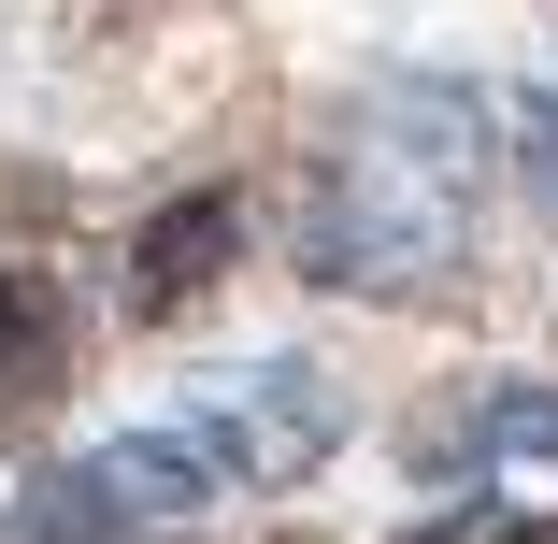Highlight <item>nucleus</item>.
I'll use <instances>...</instances> for the list:
<instances>
[{"label":"nucleus","instance_id":"nucleus-1","mask_svg":"<svg viewBox=\"0 0 558 544\" xmlns=\"http://www.w3.org/2000/svg\"><path fill=\"white\" fill-rule=\"evenodd\" d=\"M487 172H501V100L487 86H459V72H373L359 116L301 158V215H287L301 287L459 301Z\"/></svg>","mask_w":558,"mask_h":544},{"label":"nucleus","instance_id":"nucleus-2","mask_svg":"<svg viewBox=\"0 0 558 544\" xmlns=\"http://www.w3.org/2000/svg\"><path fill=\"white\" fill-rule=\"evenodd\" d=\"M158 430H172V459L201 473V501H272V487L329 473V445H344V387H329L315 359H244V373H201Z\"/></svg>","mask_w":558,"mask_h":544},{"label":"nucleus","instance_id":"nucleus-3","mask_svg":"<svg viewBox=\"0 0 558 544\" xmlns=\"http://www.w3.org/2000/svg\"><path fill=\"white\" fill-rule=\"evenodd\" d=\"M401 459H415L444 501L558 516V387H544V373H473V387H444V401L401 430Z\"/></svg>","mask_w":558,"mask_h":544},{"label":"nucleus","instance_id":"nucleus-4","mask_svg":"<svg viewBox=\"0 0 558 544\" xmlns=\"http://www.w3.org/2000/svg\"><path fill=\"white\" fill-rule=\"evenodd\" d=\"M230 258H244V201H230V186H186V201H158L144 230H130L116 315H130V330H172V315L215 301V273H230Z\"/></svg>","mask_w":558,"mask_h":544},{"label":"nucleus","instance_id":"nucleus-5","mask_svg":"<svg viewBox=\"0 0 558 544\" xmlns=\"http://www.w3.org/2000/svg\"><path fill=\"white\" fill-rule=\"evenodd\" d=\"M58 373H72V330H58V287L0 258V415H29V401H58Z\"/></svg>","mask_w":558,"mask_h":544},{"label":"nucleus","instance_id":"nucleus-6","mask_svg":"<svg viewBox=\"0 0 558 544\" xmlns=\"http://www.w3.org/2000/svg\"><path fill=\"white\" fill-rule=\"evenodd\" d=\"M501 158H515V172H530V186L558 201V58H544V72H530L515 100H501Z\"/></svg>","mask_w":558,"mask_h":544},{"label":"nucleus","instance_id":"nucleus-7","mask_svg":"<svg viewBox=\"0 0 558 544\" xmlns=\"http://www.w3.org/2000/svg\"><path fill=\"white\" fill-rule=\"evenodd\" d=\"M401 544H558V516H515V501H444L429 530H401Z\"/></svg>","mask_w":558,"mask_h":544},{"label":"nucleus","instance_id":"nucleus-8","mask_svg":"<svg viewBox=\"0 0 558 544\" xmlns=\"http://www.w3.org/2000/svg\"><path fill=\"white\" fill-rule=\"evenodd\" d=\"M144 544H158V530H144Z\"/></svg>","mask_w":558,"mask_h":544}]
</instances>
